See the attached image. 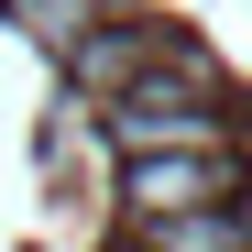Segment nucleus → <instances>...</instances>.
I'll return each instance as SVG.
<instances>
[{
    "mask_svg": "<svg viewBox=\"0 0 252 252\" xmlns=\"http://www.w3.org/2000/svg\"><path fill=\"white\" fill-rule=\"evenodd\" d=\"M110 132L121 154H220V110L176 88H132V99H110Z\"/></svg>",
    "mask_w": 252,
    "mask_h": 252,
    "instance_id": "f257e3e1",
    "label": "nucleus"
},
{
    "mask_svg": "<svg viewBox=\"0 0 252 252\" xmlns=\"http://www.w3.org/2000/svg\"><path fill=\"white\" fill-rule=\"evenodd\" d=\"M0 11H11V22L33 33V44H55V55H77V44H88V33L110 22V0H0Z\"/></svg>",
    "mask_w": 252,
    "mask_h": 252,
    "instance_id": "20e7f679",
    "label": "nucleus"
},
{
    "mask_svg": "<svg viewBox=\"0 0 252 252\" xmlns=\"http://www.w3.org/2000/svg\"><path fill=\"white\" fill-rule=\"evenodd\" d=\"M230 164L220 154H132V208L143 220H187V208H220Z\"/></svg>",
    "mask_w": 252,
    "mask_h": 252,
    "instance_id": "f03ea898",
    "label": "nucleus"
},
{
    "mask_svg": "<svg viewBox=\"0 0 252 252\" xmlns=\"http://www.w3.org/2000/svg\"><path fill=\"white\" fill-rule=\"evenodd\" d=\"M154 252H252V208H187V220H154Z\"/></svg>",
    "mask_w": 252,
    "mask_h": 252,
    "instance_id": "7ed1b4c3",
    "label": "nucleus"
}]
</instances>
